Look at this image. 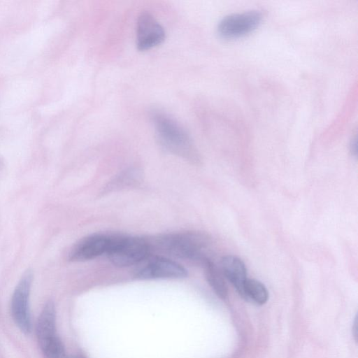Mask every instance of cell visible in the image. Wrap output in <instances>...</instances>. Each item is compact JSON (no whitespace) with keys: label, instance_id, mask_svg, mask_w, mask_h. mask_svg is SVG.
I'll return each instance as SVG.
<instances>
[{"label":"cell","instance_id":"9c48e42d","mask_svg":"<svg viewBox=\"0 0 358 358\" xmlns=\"http://www.w3.org/2000/svg\"><path fill=\"white\" fill-rule=\"evenodd\" d=\"M221 271L241 295L243 285L247 280V269L244 262L238 257L227 255L221 259Z\"/></svg>","mask_w":358,"mask_h":358},{"label":"cell","instance_id":"6da1fadb","mask_svg":"<svg viewBox=\"0 0 358 358\" xmlns=\"http://www.w3.org/2000/svg\"><path fill=\"white\" fill-rule=\"evenodd\" d=\"M152 120L159 142L166 150L192 161L198 159L192 138L180 123L159 111L152 113Z\"/></svg>","mask_w":358,"mask_h":358},{"label":"cell","instance_id":"52a82bcc","mask_svg":"<svg viewBox=\"0 0 358 358\" xmlns=\"http://www.w3.org/2000/svg\"><path fill=\"white\" fill-rule=\"evenodd\" d=\"M166 38L162 24L148 11H143L136 22V47L139 50L151 49L161 44Z\"/></svg>","mask_w":358,"mask_h":358},{"label":"cell","instance_id":"5bb4252c","mask_svg":"<svg viewBox=\"0 0 358 358\" xmlns=\"http://www.w3.org/2000/svg\"><path fill=\"white\" fill-rule=\"evenodd\" d=\"M357 318H355V321L354 327H353L352 329H353V331H354L353 334H354V335L355 336V340L356 341H357Z\"/></svg>","mask_w":358,"mask_h":358},{"label":"cell","instance_id":"5b68a950","mask_svg":"<svg viewBox=\"0 0 358 358\" xmlns=\"http://www.w3.org/2000/svg\"><path fill=\"white\" fill-rule=\"evenodd\" d=\"M33 280V273L27 270L18 282L12 296L10 310L15 324L22 332L28 334L31 324L29 310V298Z\"/></svg>","mask_w":358,"mask_h":358},{"label":"cell","instance_id":"7c38bea8","mask_svg":"<svg viewBox=\"0 0 358 358\" xmlns=\"http://www.w3.org/2000/svg\"><path fill=\"white\" fill-rule=\"evenodd\" d=\"M241 296L258 305L265 303L268 299V293L264 285L257 280L250 278H247Z\"/></svg>","mask_w":358,"mask_h":358},{"label":"cell","instance_id":"8fae6325","mask_svg":"<svg viewBox=\"0 0 358 358\" xmlns=\"http://www.w3.org/2000/svg\"><path fill=\"white\" fill-rule=\"evenodd\" d=\"M202 266L209 285L220 298L225 299L228 294V288L221 270L210 259L204 261Z\"/></svg>","mask_w":358,"mask_h":358},{"label":"cell","instance_id":"4fadbf2b","mask_svg":"<svg viewBox=\"0 0 358 358\" xmlns=\"http://www.w3.org/2000/svg\"><path fill=\"white\" fill-rule=\"evenodd\" d=\"M350 152L352 155L357 156V140L356 138H353L351 141L350 145Z\"/></svg>","mask_w":358,"mask_h":358},{"label":"cell","instance_id":"8992f818","mask_svg":"<svg viewBox=\"0 0 358 358\" xmlns=\"http://www.w3.org/2000/svg\"><path fill=\"white\" fill-rule=\"evenodd\" d=\"M262 20V15L258 10L233 13L220 21L217 33L225 39L238 38L255 30Z\"/></svg>","mask_w":358,"mask_h":358},{"label":"cell","instance_id":"ba28073f","mask_svg":"<svg viewBox=\"0 0 358 358\" xmlns=\"http://www.w3.org/2000/svg\"><path fill=\"white\" fill-rule=\"evenodd\" d=\"M113 236L94 234L78 243L69 255L71 261H86L108 253Z\"/></svg>","mask_w":358,"mask_h":358},{"label":"cell","instance_id":"3957f363","mask_svg":"<svg viewBox=\"0 0 358 358\" xmlns=\"http://www.w3.org/2000/svg\"><path fill=\"white\" fill-rule=\"evenodd\" d=\"M150 244L143 238L113 236L107 253L110 261L117 266L137 265L149 256Z\"/></svg>","mask_w":358,"mask_h":358},{"label":"cell","instance_id":"277c9868","mask_svg":"<svg viewBox=\"0 0 358 358\" xmlns=\"http://www.w3.org/2000/svg\"><path fill=\"white\" fill-rule=\"evenodd\" d=\"M137 265L134 275L141 280L182 278L187 275L180 264L162 257L148 256Z\"/></svg>","mask_w":358,"mask_h":358},{"label":"cell","instance_id":"9a60e30c","mask_svg":"<svg viewBox=\"0 0 358 358\" xmlns=\"http://www.w3.org/2000/svg\"><path fill=\"white\" fill-rule=\"evenodd\" d=\"M73 358H82V357H73Z\"/></svg>","mask_w":358,"mask_h":358},{"label":"cell","instance_id":"7a4b0ae2","mask_svg":"<svg viewBox=\"0 0 358 358\" xmlns=\"http://www.w3.org/2000/svg\"><path fill=\"white\" fill-rule=\"evenodd\" d=\"M157 244L166 253L180 259L196 261L201 264L210 259L206 254L210 240L201 234H169L161 237Z\"/></svg>","mask_w":358,"mask_h":358},{"label":"cell","instance_id":"30bf717a","mask_svg":"<svg viewBox=\"0 0 358 358\" xmlns=\"http://www.w3.org/2000/svg\"><path fill=\"white\" fill-rule=\"evenodd\" d=\"M36 334L40 347L57 337L55 308L52 301L45 303L39 315Z\"/></svg>","mask_w":358,"mask_h":358}]
</instances>
